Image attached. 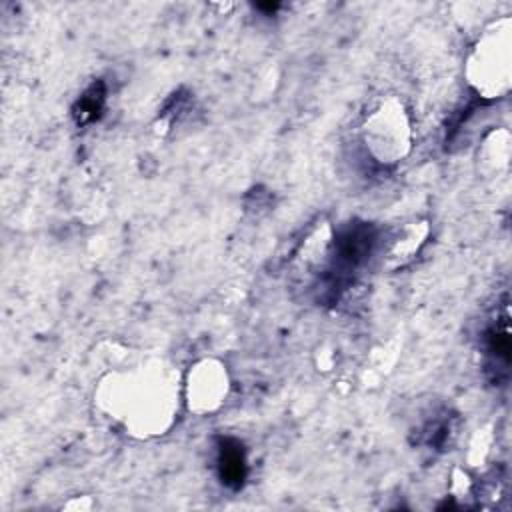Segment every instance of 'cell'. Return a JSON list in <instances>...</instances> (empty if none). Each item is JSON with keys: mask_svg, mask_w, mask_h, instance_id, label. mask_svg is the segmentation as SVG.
<instances>
[{"mask_svg": "<svg viewBox=\"0 0 512 512\" xmlns=\"http://www.w3.org/2000/svg\"><path fill=\"white\" fill-rule=\"evenodd\" d=\"M226 394V374L220 366L212 362H202L196 366L194 376L190 378V406L196 412L212 410L220 404V398Z\"/></svg>", "mask_w": 512, "mask_h": 512, "instance_id": "cell-2", "label": "cell"}, {"mask_svg": "<svg viewBox=\"0 0 512 512\" xmlns=\"http://www.w3.org/2000/svg\"><path fill=\"white\" fill-rule=\"evenodd\" d=\"M218 474L222 484H226L232 490L242 488L248 464H246V452L240 440L236 438H220L218 442Z\"/></svg>", "mask_w": 512, "mask_h": 512, "instance_id": "cell-3", "label": "cell"}, {"mask_svg": "<svg viewBox=\"0 0 512 512\" xmlns=\"http://www.w3.org/2000/svg\"><path fill=\"white\" fill-rule=\"evenodd\" d=\"M502 26V20L496 24V34H490L482 46H478L472 66L478 68L474 80L478 90L486 96H494L508 90L510 78V36H508V20Z\"/></svg>", "mask_w": 512, "mask_h": 512, "instance_id": "cell-1", "label": "cell"}, {"mask_svg": "<svg viewBox=\"0 0 512 512\" xmlns=\"http://www.w3.org/2000/svg\"><path fill=\"white\" fill-rule=\"evenodd\" d=\"M484 348H486V356L490 358L492 366L496 370H502L504 376H508L510 326H508V306L506 304H504L498 320L492 326H488V330L484 332Z\"/></svg>", "mask_w": 512, "mask_h": 512, "instance_id": "cell-4", "label": "cell"}, {"mask_svg": "<svg viewBox=\"0 0 512 512\" xmlns=\"http://www.w3.org/2000/svg\"><path fill=\"white\" fill-rule=\"evenodd\" d=\"M104 102H106V88L104 84L98 80L94 84H90L86 88V92L78 98L76 106H74V118L78 124H88L94 122L102 110H104Z\"/></svg>", "mask_w": 512, "mask_h": 512, "instance_id": "cell-5", "label": "cell"}]
</instances>
